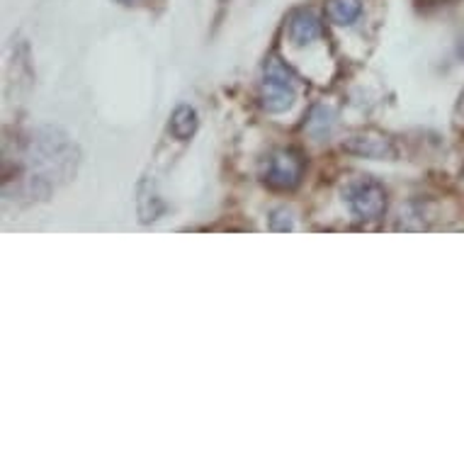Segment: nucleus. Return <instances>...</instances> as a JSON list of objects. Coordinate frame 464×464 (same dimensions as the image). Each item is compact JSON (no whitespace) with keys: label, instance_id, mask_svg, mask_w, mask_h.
<instances>
[{"label":"nucleus","instance_id":"obj_8","mask_svg":"<svg viewBox=\"0 0 464 464\" xmlns=\"http://www.w3.org/2000/svg\"><path fill=\"white\" fill-rule=\"evenodd\" d=\"M270 228L273 231H292V219H289L287 209H277L270 217Z\"/></svg>","mask_w":464,"mask_h":464},{"label":"nucleus","instance_id":"obj_6","mask_svg":"<svg viewBox=\"0 0 464 464\" xmlns=\"http://www.w3.org/2000/svg\"><path fill=\"white\" fill-rule=\"evenodd\" d=\"M362 5L360 0H328L326 3V15L328 20L338 27H348L360 17Z\"/></svg>","mask_w":464,"mask_h":464},{"label":"nucleus","instance_id":"obj_1","mask_svg":"<svg viewBox=\"0 0 464 464\" xmlns=\"http://www.w3.org/2000/svg\"><path fill=\"white\" fill-rule=\"evenodd\" d=\"M263 91H260V102L267 112H285L295 105V85H292V73L287 66L277 59L270 56L263 69Z\"/></svg>","mask_w":464,"mask_h":464},{"label":"nucleus","instance_id":"obj_7","mask_svg":"<svg viewBox=\"0 0 464 464\" xmlns=\"http://www.w3.org/2000/svg\"><path fill=\"white\" fill-rule=\"evenodd\" d=\"M195 130H198V112L188 105L178 107L173 117H170V134L178 141H188L195 134Z\"/></svg>","mask_w":464,"mask_h":464},{"label":"nucleus","instance_id":"obj_5","mask_svg":"<svg viewBox=\"0 0 464 464\" xmlns=\"http://www.w3.org/2000/svg\"><path fill=\"white\" fill-rule=\"evenodd\" d=\"M321 37L319 17L309 10H299L289 17V39L297 46H306Z\"/></svg>","mask_w":464,"mask_h":464},{"label":"nucleus","instance_id":"obj_9","mask_svg":"<svg viewBox=\"0 0 464 464\" xmlns=\"http://www.w3.org/2000/svg\"><path fill=\"white\" fill-rule=\"evenodd\" d=\"M117 3H122V5H134V3H139V0H117Z\"/></svg>","mask_w":464,"mask_h":464},{"label":"nucleus","instance_id":"obj_10","mask_svg":"<svg viewBox=\"0 0 464 464\" xmlns=\"http://www.w3.org/2000/svg\"><path fill=\"white\" fill-rule=\"evenodd\" d=\"M459 53H462V56H464V39H462V44H459Z\"/></svg>","mask_w":464,"mask_h":464},{"label":"nucleus","instance_id":"obj_2","mask_svg":"<svg viewBox=\"0 0 464 464\" xmlns=\"http://www.w3.org/2000/svg\"><path fill=\"white\" fill-rule=\"evenodd\" d=\"M343 198L348 202V207L353 209V214H358L360 219L374 221L380 219L384 209H387V195H384V188H382L377 180L372 178H358L353 180Z\"/></svg>","mask_w":464,"mask_h":464},{"label":"nucleus","instance_id":"obj_3","mask_svg":"<svg viewBox=\"0 0 464 464\" xmlns=\"http://www.w3.org/2000/svg\"><path fill=\"white\" fill-rule=\"evenodd\" d=\"M302 173H304V160L299 159L295 151H287V149L275 151L263 166V180L275 190L297 188L299 180H302Z\"/></svg>","mask_w":464,"mask_h":464},{"label":"nucleus","instance_id":"obj_4","mask_svg":"<svg viewBox=\"0 0 464 464\" xmlns=\"http://www.w3.org/2000/svg\"><path fill=\"white\" fill-rule=\"evenodd\" d=\"M343 149L351 153H358V156H365V159H389V156H394V149L389 144V139L372 134V131L355 134V137H351L343 144Z\"/></svg>","mask_w":464,"mask_h":464}]
</instances>
